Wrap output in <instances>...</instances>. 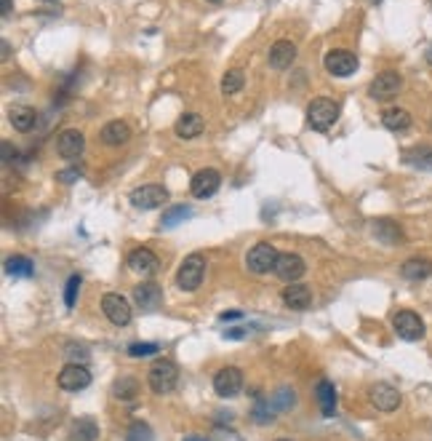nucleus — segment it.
Here are the masks:
<instances>
[{
    "instance_id": "a211bd4d",
    "label": "nucleus",
    "mask_w": 432,
    "mask_h": 441,
    "mask_svg": "<svg viewBox=\"0 0 432 441\" xmlns=\"http://www.w3.org/2000/svg\"><path fill=\"white\" fill-rule=\"evenodd\" d=\"M134 303L142 310H155L158 305L163 303V289L158 284H152V281H144V284L134 287Z\"/></svg>"
},
{
    "instance_id": "ea45409f",
    "label": "nucleus",
    "mask_w": 432,
    "mask_h": 441,
    "mask_svg": "<svg viewBox=\"0 0 432 441\" xmlns=\"http://www.w3.org/2000/svg\"><path fill=\"white\" fill-rule=\"evenodd\" d=\"M219 319H222V321H235V319H240V310H230V313H222Z\"/></svg>"
},
{
    "instance_id": "0eeeda50",
    "label": "nucleus",
    "mask_w": 432,
    "mask_h": 441,
    "mask_svg": "<svg viewBox=\"0 0 432 441\" xmlns=\"http://www.w3.org/2000/svg\"><path fill=\"white\" fill-rule=\"evenodd\" d=\"M392 329L398 332V337L408 340V342H417L424 337V321L419 319L414 310H398L392 316Z\"/></svg>"
},
{
    "instance_id": "473e14b6",
    "label": "nucleus",
    "mask_w": 432,
    "mask_h": 441,
    "mask_svg": "<svg viewBox=\"0 0 432 441\" xmlns=\"http://www.w3.org/2000/svg\"><path fill=\"white\" fill-rule=\"evenodd\" d=\"M112 391H115V396L123 398V401H131V398L139 393V382L131 380V377H120V380L115 382V388H112Z\"/></svg>"
},
{
    "instance_id": "1a4fd4ad",
    "label": "nucleus",
    "mask_w": 432,
    "mask_h": 441,
    "mask_svg": "<svg viewBox=\"0 0 432 441\" xmlns=\"http://www.w3.org/2000/svg\"><path fill=\"white\" fill-rule=\"evenodd\" d=\"M165 201H168V190L163 185H142V187H136L131 193V203L136 209H144V212L163 206Z\"/></svg>"
},
{
    "instance_id": "a878e982",
    "label": "nucleus",
    "mask_w": 432,
    "mask_h": 441,
    "mask_svg": "<svg viewBox=\"0 0 432 441\" xmlns=\"http://www.w3.org/2000/svg\"><path fill=\"white\" fill-rule=\"evenodd\" d=\"M403 161L414 168H424V171H432V145H417L411 150L403 152Z\"/></svg>"
},
{
    "instance_id": "4c0bfd02",
    "label": "nucleus",
    "mask_w": 432,
    "mask_h": 441,
    "mask_svg": "<svg viewBox=\"0 0 432 441\" xmlns=\"http://www.w3.org/2000/svg\"><path fill=\"white\" fill-rule=\"evenodd\" d=\"M83 177V171L80 168H61V171H57V180H59L61 185H73V182H77Z\"/></svg>"
},
{
    "instance_id": "f704fd0d",
    "label": "nucleus",
    "mask_w": 432,
    "mask_h": 441,
    "mask_svg": "<svg viewBox=\"0 0 432 441\" xmlns=\"http://www.w3.org/2000/svg\"><path fill=\"white\" fill-rule=\"evenodd\" d=\"M64 356H67V361L70 364H89V350L83 348V345H75V342H70L67 345V350H64Z\"/></svg>"
},
{
    "instance_id": "a18cd8bd",
    "label": "nucleus",
    "mask_w": 432,
    "mask_h": 441,
    "mask_svg": "<svg viewBox=\"0 0 432 441\" xmlns=\"http://www.w3.org/2000/svg\"><path fill=\"white\" fill-rule=\"evenodd\" d=\"M184 441H206V439H200V436H187Z\"/></svg>"
},
{
    "instance_id": "39448f33",
    "label": "nucleus",
    "mask_w": 432,
    "mask_h": 441,
    "mask_svg": "<svg viewBox=\"0 0 432 441\" xmlns=\"http://www.w3.org/2000/svg\"><path fill=\"white\" fill-rule=\"evenodd\" d=\"M278 257H281V252H278L272 244H267V241H262V244H256L253 249H248V254H246V265H248V270H251V273L262 275V273L275 270Z\"/></svg>"
},
{
    "instance_id": "4be33fe9",
    "label": "nucleus",
    "mask_w": 432,
    "mask_h": 441,
    "mask_svg": "<svg viewBox=\"0 0 432 441\" xmlns=\"http://www.w3.org/2000/svg\"><path fill=\"white\" fill-rule=\"evenodd\" d=\"M8 121H11V126H14L16 131H32L35 123H38V113H35V107L14 105L8 110Z\"/></svg>"
},
{
    "instance_id": "8fccbe9b",
    "label": "nucleus",
    "mask_w": 432,
    "mask_h": 441,
    "mask_svg": "<svg viewBox=\"0 0 432 441\" xmlns=\"http://www.w3.org/2000/svg\"><path fill=\"white\" fill-rule=\"evenodd\" d=\"M430 6H432V0H430Z\"/></svg>"
},
{
    "instance_id": "37998d69",
    "label": "nucleus",
    "mask_w": 432,
    "mask_h": 441,
    "mask_svg": "<svg viewBox=\"0 0 432 441\" xmlns=\"http://www.w3.org/2000/svg\"><path fill=\"white\" fill-rule=\"evenodd\" d=\"M8 54H11V46H8V41H3V59H8Z\"/></svg>"
},
{
    "instance_id": "7ed1b4c3",
    "label": "nucleus",
    "mask_w": 432,
    "mask_h": 441,
    "mask_svg": "<svg viewBox=\"0 0 432 441\" xmlns=\"http://www.w3.org/2000/svg\"><path fill=\"white\" fill-rule=\"evenodd\" d=\"M203 275H206V257L203 254H190V257H184V262L177 270V287L181 291H195L203 284Z\"/></svg>"
},
{
    "instance_id": "20e7f679",
    "label": "nucleus",
    "mask_w": 432,
    "mask_h": 441,
    "mask_svg": "<svg viewBox=\"0 0 432 441\" xmlns=\"http://www.w3.org/2000/svg\"><path fill=\"white\" fill-rule=\"evenodd\" d=\"M401 89H403L401 73L385 70V73H379V75L368 83V96H371L373 102H389V99H395V96L401 94Z\"/></svg>"
},
{
    "instance_id": "f3484780",
    "label": "nucleus",
    "mask_w": 432,
    "mask_h": 441,
    "mask_svg": "<svg viewBox=\"0 0 432 441\" xmlns=\"http://www.w3.org/2000/svg\"><path fill=\"white\" fill-rule=\"evenodd\" d=\"M297 62V46L291 41H275L269 48V67L272 70H288Z\"/></svg>"
},
{
    "instance_id": "c03bdc74",
    "label": "nucleus",
    "mask_w": 432,
    "mask_h": 441,
    "mask_svg": "<svg viewBox=\"0 0 432 441\" xmlns=\"http://www.w3.org/2000/svg\"><path fill=\"white\" fill-rule=\"evenodd\" d=\"M424 57H427V64H432V46L427 48V54H424Z\"/></svg>"
},
{
    "instance_id": "dca6fc26",
    "label": "nucleus",
    "mask_w": 432,
    "mask_h": 441,
    "mask_svg": "<svg viewBox=\"0 0 432 441\" xmlns=\"http://www.w3.org/2000/svg\"><path fill=\"white\" fill-rule=\"evenodd\" d=\"M158 254L152 252V249H147V246H139V249H134L131 254H128V268L134 270V273H142V275H152L155 270H158Z\"/></svg>"
},
{
    "instance_id": "2f4dec72",
    "label": "nucleus",
    "mask_w": 432,
    "mask_h": 441,
    "mask_svg": "<svg viewBox=\"0 0 432 441\" xmlns=\"http://www.w3.org/2000/svg\"><path fill=\"white\" fill-rule=\"evenodd\" d=\"M294 404H297V396H294V391H288V388H281L278 393H272V398H269V407H272V412L291 410Z\"/></svg>"
},
{
    "instance_id": "e433bc0d",
    "label": "nucleus",
    "mask_w": 432,
    "mask_h": 441,
    "mask_svg": "<svg viewBox=\"0 0 432 441\" xmlns=\"http://www.w3.org/2000/svg\"><path fill=\"white\" fill-rule=\"evenodd\" d=\"M80 284H83V278H80V275H70V281H67V289H64V305H67V308H73L75 300H77Z\"/></svg>"
},
{
    "instance_id": "c85d7f7f",
    "label": "nucleus",
    "mask_w": 432,
    "mask_h": 441,
    "mask_svg": "<svg viewBox=\"0 0 432 441\" xmlns=\"http://www.w3.org/2000/svg\"><path fill=\"white\" fill-rule=\"evenodd\" d=\"M6 273L14 275V278H30V275L35 273V265H32L30 257L14 254V257L6 259Z\"/></svg>"
},
{
    "instance_id": "72a5a7b5",
    "label": "nucleus",
    "mask_w": 432,
    "mask_h": 441,
    "mask_svg": "<svg viewBox=\"0 0 432 441\" xmlns=\"http://www.w3.org/2000/svg\"><path fill=\"white\" fill-rule=\"evenodd\" d=\"M126 439L128 441H152V428H149L147 423H142V420H136V423L128 426Z\"/></svg>"
},
{
    "instance_id": "6e6552de",
    "label": "nucleus",
    "mask_w": 432,
    "mask_h": 441,
    "mask_svg": "<svg viewBox=\"0 0 432 441\" xmlns=\"http://www.w3.org/2000/svg\"><path fill=\"white\" fill-rule=\"evenodd\" d=\"M214 391L222 398H232L243 391V372L238 366H224L214 375Z\"/></svg>"
},
{
    "instance_id": "f03ea898",
    "label": "nucleus",
    "mask_w": 432,
    "mask_h": 441,
    "mask_svg": "<svg viewBox=\"0 0 432 441\" xmlns=\"http://www.w3.org/2000/svg\"><path fill=\"white\" fill-rule=\"evenodd\" d=\"M339 121V105L334 99H313L307 105V126L313 131H328L334 123Z\"/></svg>"
},
{
    "instance_id": "de8ad7c7",
    "label": "nucleus",
    "mask_w": 432,
    "mask_h": 441,
    "mask_svg": "<svg viewBox=\"0 0 432 441\" xmlns=\"http://www.w3.org/2000/svg\"><path fill=\"white\" fill-rule=\"evenodd\" d=\"M43 3H57V0H43Z\"/></svg>"
},
{
    "instance_id": "49530a36",
    "label": "nucleus",
    "mask_w": 432,
    "mask_h": 441,
    "mask_svg": "<svg viewBox=\"0 0 432 441\" xmlns=\"http://www.w3.org/2000/svg\"><path fill=\"white\" fill-rule=\"evenodd\" d=\"M209 3H224V0H209Z\"/></svg>"
},
{
    "instance_id": "c9c22d12",
    "label": "nucleus",
    "mask_w": 432,
    "mask_h": 441,
    "mask_svg": "<svg viewBox=\"0 0 432 441\" xmlns=\"http://www.w3.org/2000/svg\"><path fill=\"white\" fill-rule=\"evenodd\" d=\"M158 350L161 348L155 342H134V345H128V356L131 359H147V356H155Z\"/></svg>"
},
{
    "instance_id": "79ce46f5",
    "label": "nucleus",
    "mask_w": 432,
    "mask_h": 441,
    "mask_svg": "<svg viewBox=\"0 0 432 441\" xmlns=\"http://www.w3.org/2000/svg\"><path fill=\"white\" fill-rule=\"evenodd\" d=\"M3 161H6V164L11 161V145H8V142H3Z\"/></svg>"
},
{
    "instance_id": "4468645a",
    "label": "nucleus",
    "mask_w": 432,
    "mask_h": 441,
    "mask_svg": "<svg viewBox=\"0 0 432 441\" xmlns=\"http://www.w3.org/2000/svg\"><path fill=\"white\" fill-rule=\"evenodd\" d=\"M86 147V137L77 131V129H64L59 137H57V152L67 161L80 158V152Z\"/></svg>"
},
{
    "instance_id": "c756f323",
    "label": "nucleus",
    "mask_w": 432,
    "mask_h": 441,
    "mask_svg": "<svg viewBox=\"0 0 432 441\" xmlns=\"http://www.w3.org/2000/svg\"><path fill=\"white\" fill-rule=\"evenodd\" d=\"M243 83H246V75H243V70L240 67H232V70H227L222 78V94L227 96H232V94H238L243 89Z\"/></svg>"
},
{
    "instance_id": "b1692460",
    "label": "nucleus",
    "mask_w": 432,
    "mask_h": 441,
    "mask_svg": "<svg viewBox=\"0 0 432 441\" xmlns=\"http://www.w3.org/2000/svg\"><path fill=\"white\" fill-rule=\"evenodd\" d=\"M401 273L403 278H408V281H424V278L432 275V262L424 257H411L401 265Z\"/></svg>"
},
{
    "instance_id": "aec40b11",
    "label": "nucleus",
    "mask_w": 432,
    "mask_h": 441,
    "mask_svg": "<svg viewBox=\"0 0 432 441\" xmlns=\"http://www.w3.org/2000/svg\"><path fill=\"white\" fill-rule=\"evenodd\" d=\"M203 129H206V123H203V118H200L198 113H184V115H179V121L174 123V131H177V137L181 139L200 137Z\"/></svg>"
},
{
    "instance_id": "5701e85b",
    "label": "nucleus",
    "mask_w": 432,
    "mask_h": 441,
    "mask_svg": "<svg viewBox=\"0 0 432 441\" xmlns=\"http://www.w3.org/2000/svg\"><path fill=\"white\" fill-rule=\"evenodd\" d=\"M102 142L105 145H110V147H118V145H126L128 139H131V129H128V123H123V121H110L102 129Z\"/></svg>"
},
{
    "instance_id": "6ab92c4d",
    "label": "nucleus",
    "mask_w": 432,
    "mask_h": 441,
    "mask_svg": "<svg viewBox=\"0 0 432 441\" xmlns=\"http://www.w3.org/2000/svg\"><path fill=\"white\" fill-rule=\"evenodd\" d=\"M315 398H318V407L323 412V417H334L336 414V388H334L331 380H318Z\"/></svg>"
},
{
    "instance_id": "393cba45",
    "label": "nucleus",
    "mask_w": 432,
    "mask_h": 441,
    "mask_svg": "<svg viewBox=\"0 0 432 441\" xmlns=\"http://www.w3.org/2000/svg\"><path fill=\"white\" fill-rule=\"evenodd\" d=\"M382 126L389 131H405L411 126V113L403 110V107H389L382 113Z\"/></svg>"
},
{
    "instance_id": "412c9836",
    "label": "nucleus",
    "mask_w": 432,
    "mask_h": 441,
    "mask_svg": "<svg viewBox=\"0 0 432 441\" xmlns=\"http://www.w3.org/2000/svg\"><path fill=\"white\" fill-rule=\"evenodd\" d=\"M283 303L291 310H307L310 303H313V291H310V287H304V284H291V287L283 289Z\"/></svg>"
},
{
    "instance_id": "f257e3e1",
    "label": "nucleus",
    "mask_w": 432,
    "mask_h": 441,
    "mask_svg": "<svg viewBox=\"0 0 432 441\" xmlns=\"http://www.w3.org/2000/svg\"><path fill=\"white\" fill-rule=\"evenodd\" d=\"M147 382L158 396L171 393V391L177 388V382H179V369H177L174 361H168V359H158L155 364L149 366Z\"/></svg>"
},
{
    "instance_id": "9b49d317",
    "label": "nucleus",
    "mask_w": 432,
    "mask_h": 441,
    "mask_svg": "<svg viewBox=\"0 0 432 441\" xmlns=\"http://www.w3.org/2000/svg\"><path fill=\"white\" fill-rule=\"evenodd\" d=\"M91 385V372L83 364H67L59 372V388L61 391H70V393H77L83 388Z\"/></svg>"
},
{
    "instance_id": "423d86ee",
    "label": "nucleus",
    "mask_w": 432,
    "mask_h": 441,
    "mask_svg": "<svg viewBox=\"0 0 432 441\" xmlns=\"http://www.w3.org/2000/svg\"><path fill=\"white\" fill-rule=\"evenodd\" d=\"M323 64H326V70L334 78H350V75H355V73H358L360 62L352 51L334 48V51H328L326 57H323Z\"/></svg>"
},
{
    "instance_id": "cd10ccee",
    "label": "nucleus",
    "mask_w": 432,
    "mask_h": 441,
    "mask_svg": "<svg viewBox=\"0 0 432 441\" xmlns=\"http://www.w3.org/2000/svg\"><path fill=\"white\" fill-rule=\"evenodd\" d=\"M73 441H96L99 436V426L94 417H80L77 423H73V431H70Z\"/></svg>"
},
{
    "instance_id": "a19ab883",
    "label": "nucleus",
    "mask_w": 432,
    "mask_h": 441,
    "mask_svg": "<svg viewBox=\"0 0 432 441\" xmlns=\"http://www.w3.org/2000/svg\"><path fill=\"white\" fill-rule=\"evenodd\" d=\"M0 6H3V8H0V14L3 16L11 14V0H0Z\"/></svg>"
},
{
    "instance_id": "bb28decb",
    "label": "nucleus",
    "mask_w": 432,
    "mask_h": 441,
    "mask_svg": "<svg viewBox=\"0 0 432 441\" xmlns=\"http://www.w3.org/2000/svg\"><path fill=\"white\" fill-rule=\"evenodd\" d=\"M373 236L382 241V244H387V246H395V244H401L403 241V233L401 228L395 225V222H389V219H379V222H373Z\"/></svg>"
},
{
    "instance_id": "f8f14e48",
    "label": "nucleus",
    "mask_w": 432,
    "mask_h": 441,
    "mask_svg": "<svg viewBox=\"0 0 432 441\" xmlns=\"http://www.w3.org/2000/svg\"><path fill=\"white\" fill-rule=\"evenodd\" d=\"M307 270V265H304V259L294 254V252H283L281 257H278V265H275V270L272 273L278 275V278H283L288 284H297L299 278L304 275Z\"/></svg>"
},
{
    "instance_id": "9d476101",
    "label": "nucleus",
    "mask_w": 432,
    "mask_h": 441,
    "mask_svg": "<svg viewBox=\"0 0 432 441\" xmlns=\"http://www.w3.org/2000/svg\"><path fill=\"white\" fill-rule=\"evenodd\" d=\"M102 310H105V316L115 326H126V324H131V305L128 300L123 297V294H115V291H110L102 297Z\"/></svg>"
},
{
    "instance_id": "09e8293b",
    "label": "nucleus",
    "mask_w": 432,
    "mask_h": 441,
    "mask_svg": "<svg viewBox=\"0 0 432 441\" xmlns=\"http://www.w3.org/2000/svg\"><path fill=\"white\" fill-rule=\"evenodd\" d=\"M278 441H288V439H278Z\"/></svg>"
},
{
    "instance_id": "ddd939ff",
    "label": "nucleus",
    "mask_w": 432,
    "mask_h": 441,
    "mask_svg": "<svg viewBox=\"0 0 432 441\" xmlns=\"http://www.w3.org/2000/svg\"><path fill=\"white\" fill-rule=\"evenodd\" d=\"M222 185V174L216 168H200L190 182V190H193L195 198H211Z\"/></svg>"
},
{
    "instance_id": "58836bf2",
    "label": "nucleus",
    "mask_w": 432,
    "mask_h": 441,
    "mask_svg": "<svg viewBox=\"0 0 432 441\" xmlns=\"http://www.w3.org/2000/svg\"><path fill=\"white\" fill-rule=\"evenodd\" d=\"M246 335H248V329H243V326H235V329H227V332H224L227 340H240V337H246Z\"/></svg>"
},
{
    "instance_id": "2eb2a0df",
    "label": "nucleus",
    "mask_w": 432,
    "mask_h": 441,
    "mask_svg": "<svg viewBox=\"0 0 432 441\" xmlns=\"http://www.w3.org/2000/svg\"><path fill=\"white\" fill-rule=\"evenodd\" d=\"M371 404L379 412H395L401 407V391L389 382H376L371 388Z\"/></svg>"
},
{
    "instance_id": "7c9ffc66",
    "label": "nucleus",
    "mask_w": 432,
    "mask_h": 441,
    "mask_svg": "<svg viewBox=\"0 0 432 441\" xmlns=\"http://www.w3.org/2000/svg\"><path fill=\"white\" fill-rule=\"evenodd\" d=\"M187 217H193V209H190V206H171L168 212H163L161 225H163V228H177V225L184 222Z\"/></svg>"
}]
</instances>
